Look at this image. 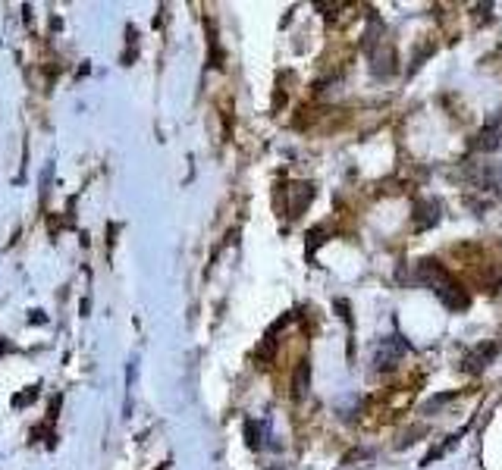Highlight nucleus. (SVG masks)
Listing matches in <instances>:
<instances>
[{"instance_id": "nucleus-1", "label": "nucleus", "mask_w": 502, "mask_h": 470, "mask_svg": "<svg viewBox=\"0 0 502 470\" xmlns=\"http://www.w3.org/2000/svg\"><path fill=\"white\" fill-rule=\"evenodd\" d=\"M493 354H496V345H484L477 354H471V358L465 361V367H468V370H484V367H487L484 361H490Z\"/></svg>"}]
</instances>
